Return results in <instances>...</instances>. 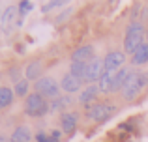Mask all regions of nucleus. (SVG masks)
Returning <instances> with one entry per match:
<instances>
[{
    "instance_id": "22",
    "label": "nucleus",
    "mask_w": 148,
    "mask_h": 142,
    "mask_svg": "<svg viewBox=\"0 0 148 142\" xmlns=\"http://www.w3.org/2000/svg\"><path fill=\"white\" fill-rule=\"evenodd\" d=\"M32 10H34V4L28 2V0H21V2L17 4V13H19V17H25V15H28Z\"/></svg>"
},
{
    "instance_id": "9",
    "label": "nucleus",
    "mask_w": 148,
    "mask_h": 142,
    "mask_svg": "<svg viewBox=\"0 0 148 142\" xmlns=\"http://www.w3.org/2000/svg\"><path fill=\"white\" fill-rule=\"evenodd\" d=\"M79 112L77 110H66L64 114H60V129L62 133H73L77 129V124H79Z\"/></svg>"
},
{
    "instance_id": "5",
    "label": "nucleus",
    "mask_w": 148,
    "mask_h": 142,
    "mask_svg": "<svg viewBox=\"0 0 148 142\" xmlns=\"http://www.w3.org/2000/svg\"><path fill=\"white\" fill-rule=\"evenodd\" d=\"M114 110H116V107L111 105V103H94V105H90V107L86 109L84 116H86L88 122L101 124V122H105L112 112H114Z\"/></svg>"
},
{
    "instance_id": "28",
    "label": "nucleus",
    "mask_w": 148,
    "mask_h": 142,
    "mask_svg": "<svg viewBox=\"0 0 148 142\" xmlns=\"http://www.w3.org/2000/svg\"><path fill=\"white\" fill-rule=\"evenodd\" d=\"M139 7H141L139 4H137V6L133 7V11H131V21H133V19H137V15H139Z\"/></svg>"
},
{
    "instance_id": "27",
    "label": "nucleus",
    "mask_w": 148,
    "mask_h": 142,
    "mask_svg": "<svg viewBox=\"0 0 148 142\" xmlns=\"http://www.w3.org/2000/svg\"><path fill=\"white\" fill-rule=\"evenodd\" d=\"M69 13H71V7H66V10H64V13H62V15H58V17H56V22H62V21H64V19L68 17Z\"/></svg>"
},
{
    "instance_id": "20",
    "label": "nucleus",
    "mask_w": 148,
    "mask_h": 142,
    "mask_svg": "<svg viewBox=\"0 0 148 142\" xmlns=\"http://www.w3.org/2000/svg\"><path fill=\"white\" fill-rule=\"evenodd\" d=\"M69 73L77 79H81L84 82V73H86V64L83 62H71L69 64Z\"/></svg>"
},
{
    "instance_id": "7",
    "label": "nucleus",
    "mask_w": 148,
    "mask_h": 142,
    "mask_svg": "<svg viewBox=\"0 0 148 142\" xmlns=\"http://www.w3.org/2000/svg\"><path fill=\"white\" fill-rule=\"evenodd\" d=\"M103 58L96 56L94 60L86 64V73H84V82L86 84H96L99 80V77L103 75Z\"/></svg>"
},
{
    "instance_id": "30",
    "label": "nucleus",
    "mask_w": 148,
    "mask_h": 142,
    "mask_svg": "<svg viewBox=\"0 0 148 142\" xmlns=\"http://www.w3.org/2000/svg\"><path fill=\"white\" fill-rule=\"evenodd\" d=\"M145 39H146V43H148V28H146V34H145Z\"/></svg>"
},
{
    "instance_id": "26",
    "label": "nucleus",
    "mask_w": 148,
    "mask_h": 142,
    "mask_svg": "<svg viewBox=\"0 0 148 142\" xmlns=\"http://www.w3.org/2000/svg\"><path fill=\"white\" fill-rule=\"evenodd\" d=\"M49 135H51V139H53L54 142H62V137H64V133H62V129H53Z\"/></svg>"
},
{
    "instance_id": "18",
    "label": "nucleus",
    "mask_w": 148,
    "mask_h": 142,
    "mask_svg": "<svg viewBox=\"0 0 148 142\" xmlns=\"http://www.w3.org/2000/svg\"><path fill=\"white\" fill-rule=\"evenodd\" d=\"M112 75H114V73H107V71H103V75L99 77V80H98V88H99L101 94H111V88H112Z\"/></svg>"
},
{
    "instance_id": "16",
    "label": "nucleus",
    "mask_w": 148,
    "mask_h": 142,
    "mask_svg": "<svg viewBox=\"0 0 148 142\" xmlns=\"http://www.w3.org/2000/svg\"><path fill=\"white\" fill-rule=\"evenodd\" d=\"M130 64L131 66H145V64H148V43L146 41L133 52V54H131Z\"/></svg>"
},
{
    "instance_id": "10",
    "label": "nucleus",
    "mask_w": 148,
    "mask_h": 142,
    "mask_svg": "<svg viewBox=\"0 0 148 142\" xmlns=\"http://www.w3.org/2000/svg\"><path fill=\"white\" fill-rule=\"evenodd\" d=\"M98 94H99L98 84H86V86L81 90L79 99H77V101H79L83 107H86V109H88L90 105H94V101H96V97H98Z\"/></svg>"
},
{
    "instance_id": "15",
    "label": "nucleus",
    "mask_w": 148,
    "mask_h": 142,
    "mask_svg": "<svg viewBox=\"0 0 148 142\" xmlns=\"http://www.w3.org/2000/svg\"><path fill=\"white\" fill-rule=\"evenodd\" d=\"M130 73H131V69L124 66L122 69H118L114 75H112V88H111V94H118V92H122V88H124V84H126L127 75H130Z\"/></svg>"
},
{
    "instance_id": "13",
    "label": "nucleus",
    "mask_w": 148,
    "mask_h": 142,
    "mask_svg": "<svg viewBox=\"0 0 148 142\" xmlns=\"http://www.w3.org/2000/svg\"><path fill=\"white\" fill-rule=\"evenodd\" d=\"M43 77V62L41 60H34L25 67V79L30 82H36Z\"/></svg>"
},
{
    "instance_id": "4",
    "label": "nucleus",
    "mask_w": 148,
    "mask_h": 142,
    "mask_svg": "<svg viewBox=\"0 0 148 142\" xmlns=\"http://www.w3.org/2000/svg\"><path fill=\"white\" fill-rule=\"evenodd\" d=\"M34 92L45 97L47 101H53V99L60 97V82L53 77H41L40 80L34 82Z\"/></svg>"
},
{
    "instance_id": "14",
    "label": "nucleus",
    "mask_w": 148,
    "mask_h": 142,
    "mask_svg": "<svg viewBox=\"0 0 148 142\" xmlns=\"http://www.w3.org/2000/svg\"><path fill=\"white\" fill-rule=\"evenodd\" d=\"M34 135L28 125H17L10 135V142H32Z\"/></svg>"
},
{
    "instance_id": "23",
    "label": "nucleus",
    "mask_w": 148,
    "mask_h": 142,
    "mask_svg": "<svg viewBox=\"0 0 148 142\" xmlns=\"http://www.w3.org/2000/svg\"><path fill=\"white\" fill-rule=\"evenodd\" d=\"M66 2H62V0H53V2H47V4H43L41 6V11L43 13H49V11H53L54 7H62Z\"/></svg>"
},
{
    "instance_id": "11",
    "label": "nucleus",
    "mask_w": 148,
    "mask_h": 142,
    "mask_svg": "<svg viewBox=\"0 0 148 142\" xmlns=\"http://www.w3.org/2000/svg\"><path fill=\"white\" fill-rule=\"evenodd\" d=\"M75 103V99L71 97V95H60V97L53 99V101H49V114H64L66 109H68L69 105H73Z\"/></svg>"
},
{
    "instance_id": "6",
    "label": "nucleus",
    "mask_w": 148,
    "mask_h": 142,
    "mask_svg": "<svg viewBox=\"0 0 148 142\" xmlns=\"http://www.w3.org/2000/svg\"><path fill=\"white\" fill-rule=\"evenodd\" d=\"M127 56L124 51H111L109 54H105L103 58V69L107 73H116L118 69H122L126 64Z\"/></svg>"
},
{
    "instance_id": "19",
    "label": "nucleus",
    "mask_w": 148,
    "mask_h": 142,
    "mask_svg": "<svg viewBox=\"0 0 148 142\" xmlns=\"http://www.w3.org/2000/svg\"><path fill=\"white\" fill-rule=\"evenodd\" d=\"M28 92H30V80L26 79H21L19 82L13 84V94L17 95V97H28Z\"/></svg>"
},
{
    "instance_id": "1",
    "label": "nucleus",
    "mask_w": 148,
    "mask_h": 142,
    "mask_svg": "<svg viewBox=\"0 0 148 142\" xmlns=\"http://www.w3.org/2000/svg\"><path fill=\"white\" fill-rule=\"evenodd\" d=\"M145 34L146 28L143 21H131L126 26V37H124V52L126 54H133L143 43H145Z\"/></svg>"
},
{
    "instance_id": "17",
    "label": "nucleus",
    "mask_w": 148,
    "mask_h": 142,
    "mask_svg": "<svg viewBox=\"0 0 148 142\" xmlns=\"http://www.w3.org/2000/svg\"><path fill=\"white\" fill-rule=\"evenodd\" d=\"M13 99H15V94H13V90H11V88L0 86V110L8 109V107L13 103Z\"/></svg>"
},
{
    "instance_id": "8",
    "label": "nucleus",
    "mask_w": 148,
    "mask_h": 142,
    "mask_svg": "<svg viewBox=\"0 0 148 142\" xmlns=\"http://www.w3.org/2000/svg\"><path fill=\"white\" fill-rule=\"evenodd\" d=\"M83 80L81 79H77V77H73L71 73H66V75H62V79H60V90L62 92H66L68 95H73V94H81V90H83Z\"/></svg>"
},
{
    "instance_id": "3",
    "label": "nucleus",
    "mask_w": 148,
    "mask_h": 142,
    "mask_svg": "<svg viewBox=\"0 0 148 142\" xmlns=\"http://www.w3.org/2000/svg\"><path fill=\"white\" fill-rule=\"evenodd\" d=\"M25 114L30 118H45L49 114V101L40 94L32 92L25 99Z\"/></svg>"
},
{
    "instance_id": "21",
    "label": "nucleus",
    "mask_w": 148,
    "mask_h": 142,
    "mask_svg": "<svg viewBox=\"0 0 148 142\" xmlns=\"http://www.w3.org/2000/svg\"><path fill=\"white\" fill-rule=\"evenodd\" d=\"M17 6H10L8 10H4V15L0 17V22H2L4 26H8L11 21H13V24H15V17H17Z\"/></svg>"
},
{
    "instance_id": "25",
    "label": "nucleus",
    "mask_w": 148,
    "mask_h": 142,
    "mask_svg": "<svg viewBox=\"0 0 148 142\" xmlns=\"http://www.w3.org/2000/svg\"><path fill=\"white\" fill-rule=\"evenodd\" d=\"M10 79H11V82H19V80H21V69H19V67H11L10 69Z\"/></svg>"
},
{
    "instance_id": "29",
    "label": "nucleus",
    "mask_w": 148,
    "mask_h": 142,
    "mask_svg": "<svg viewBox=\"0 0 148 142\" xmlns=\"http://www.w3.org/2000/svg\"><path fill=\"white\" fill-rule=\"evenodd\" d=\"M0 142H10V140H8V139H6L4 135H0Z\"/></svg>"
},
{
    "instance_id": "2",
    "label": "nucleus",
    "mask_w": 148,
    "mask_h": 142,
    "mask_svg": "<svg viewBox=\"0 0 148 142\" xmlns=\"http://www.w3.org/2000/svg\"><path fill=\"white\" fill-rule=\"evenodd\" d=\"M148 88V77L146 73H141V71H131L127 75V80L122 88V97L126 101H135V99L141 95V92Z\"/></svg>"
},
{
    "instance_id": "31",
    "label": "nucleus",
    "mask_w": 148,
    "mask_h": 142,
    "mask_svg": "<svg viewBox=\"0 0 148 142\" xmlns=\"http://www.w3.org/2000/svg\"><path fill=\"white\" fill-rule=\"evenodd\" d=\"M146 77H148V73H146Z\"/></svg>"
},
{
    "instance_id": "24",
    "label": "nucleus",
    "mask_w": 148,
    "mask_h": 142,
    "mask_svg": "<svg viewBox=\"0 0 148 142\" xmlns=\"http://www.w3.org/2000/svg\"><path fill=\"white\" fill-rule=\"evenodd\" d=\"M34 140L36 142H54L53 139H51L49 133H45V129H40V131L34 135Z\"/></svg>"
},
{
    "instance_id": "12",
    "label": "nucleus",
    "mask_w": 148,
    "mask_h": 142,
    "mask_svg": "<svg viewBox=\"0 0 148 142\" xmlns=\"http://www.w3.org/2000/svg\"><path fill=\"white\" fill-rule=\"evenodd\" d=\"M94 58H96V54H94V47H92V45H81V47H77L75 51L71 52V62L88 64Z\"/></svg>"
}]
</instances>
